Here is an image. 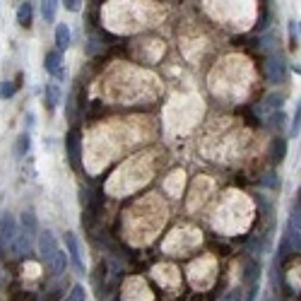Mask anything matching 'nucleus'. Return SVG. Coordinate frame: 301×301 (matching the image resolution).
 Segmentation results:
<instances>
[{"mask_svg": "<svg viewBox=\"0 0 301 301\" xmlns=\"http://www.w3.org/2000/svg\"><path fill=\"white\" fill-rule=\"evenodd\" d=\"M34 125H36V116H34V111H29L27 113V133H31Z\"/></svg>", "mask_w": 301, "mask_h": 301, "instance_id": "13", "label": "nucleus"}, {"mask_svg": "<svg viewBox=\"0 0 301 301\" xmlns=\"http://www.w3.org/2000/svg\"><path fill=\"white\" fill-rule=\"evenodd\" d=\"M60 60H63V53H58V51H48L46 58H43V68L48 70L51 75H55V72L60 70Z\"/></svg>", "mask_w": 301, "mask_h": 301, "instance_id": "10", "label": "nucleus"}, {"mask_svg": "<svg viewBox=\"0 0 301 301\" xmlns=\"http://www.w3.org/2000/svg\"><path fill=\"white\" fill-rule=\"evenodd\" d=\"M154 277H157V282H159L162 287L174 289L178 285V275L171 265H157V268H154Z\"/></svg>", "mask_w": 301, "mask_h": 301, "instance_id": "4", "label": "nucleus"}, {"mask_svg": "<svg viewBox=\"0 0 301 301\" xmlns=\"http://www.w3.org/2000/svg\"><path fill=\"white\" fill-rule=\"evenodd\" d=\"M12 94H14V87L5 82V84H2V89H0V96H5V99H7V96H12Z\"/></svg>", "mask_w": 301, "mask_h": 301, "instance_id": "12", "label": "nucleus"}, {"mask_svg": "<svg viewBox=\"0 0 301 301\" xmlns=\"http://www.w3.org/2000/svg\"><path fill=\"white\" fill-rule=\"evenodd\" d=\"M53 39H55V51H58V53H63L70 43H72V29H70V24H65V22L55 24Z\"/></svg>", "mask_w": 301, "mask_h": 301, "instance_id": "5", "label": "nucleus"}, {"mask_svg": "<svg viewBox=\"0 0 301 301\" xmlns=\"http://www.w3.org/2000/svg\"><path fill=\"white\" fill-rule=\"evenodd\" d=\"M55 12H58V2H41V17L43 22H55Z\"/></svg>", "mask_w": 301, "mask_h": 301, "instance_id": "11", "label": "nucleus"}, {"mask_svg": "<svg viewBox=\"0 0 301 301\" xmlns=\"http://www.w3.org/2000/svg\"><path fill=\"white\" fill-rule=\"evenodd\" d=\"M31 19H34V5L31 2H22L17 7V24L19 27H31Z\"/></svg>", "mask_w": 301, "mask_h": 301, "instance_id": "8", "label": "nucleus"}, {"mask_svg": "<svg viewBox=\"0 0 301 301\" xmlns=\"http://www.w3.org/2000/svg\"><path fill=\"white\" fill-rule=\"evenodd\" d=\"M65 268H68V253L63 248H58L55 256L51 258V270H53V275H63Z\"/></svg>", "mask_w": 301, "mask_h": 301, "instance_id": "9", "label": "nucleus"}, {"mask_svg": "<svg viewBox=\"0 0 301 301\" xmlns=\"http://www.w3.org/2000/svg\"><path fill=\"white\" fill-rule=\"evenodd\" d=\"M17 234H19L17 219H14L10 212H2V215H0V241H5V244L12 246L14 239H17Z\"/></svg>", "mask_w": 301, "mask_h": 301, "instance_id": "2", "label": "nucleus"}, {"mask_svg": "<svg viewBox=\"0 0 301 301\" xmlns=\"http://www.w3.org/2000/svg\"><path fill=\"white\" fill-rule=\"evenodd\" d=\"M60 101H63V89L55 82L46 84V89H43V104H48V109L53 111V109H58Z\"/></svg>", "mask_w": 301, "mask_h": 301, "instance_id": "6", "label": "nucleus"}, {"mask_svg": "<svg viewBox=\"0 0 301 301\" xmlns=\"http://www.w3.org/2000/svg\"><path fill=\"white\" fill-rule=\"evenodd\" d=\"M12 152H14V157H17V159L27 157L29 152H31V133H27V130H24V133H19L17 140H14Z\"/></svg>", "mask_w": 301, "mask_h": 301, "instance_id": "7", "label": "nucleus"}, {"mask_svg": "<svg viewBox=\"0 0 301 301\" xmlns=\"http://www.w3.org/2000/svg\"><path fill=\"white\" fill-rule=\"evenodd\" d=\"M80 5H82V2H75V0H70V2H65V10H70V12H80Z\"/></svg>", "mask_w": 301, "mask_h": 301, "instance_id": "14", "label": "nucleus"}, {"mask_svg": "<svg viewBox=\"0 0 301 301\" xmlns=\"http://www.w3.org/2000/svg\"><path fill=\"white\" fill-rule=\"evenodd\" d=\"M58 239H55V234L51 232V229H43V232H39V251H41V256L48 263H51V258L55 256V251H58Z\"/></svg>", "mask_w": 301, "mask_h": 301, "instance_id": "3", "label": "nucleus"}, {"mask_svg": "<svg viewBox=\"0 0 301 301\" xmlns=\"http://www.w3.org/2000/svg\"><path fill=\"white\" fill-rule=\"evenodd\" d=\"M63 251L68 253V263H72V268L77 270V275H84V260L80 256V241H77L75 232L65 234V248Z\"/></svg>", "mask_w": 301, "mask_h": 301, "instance_id": "1", "label": "nucleus"}]
</instances>
